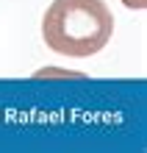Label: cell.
<instances>
[{
    "label": "cell",
    "mask_w": 147,
    "mask_h": 153,
    "mask_svg": "<svg viewBox=\"0 0 147 153\" xmlns=\"http://www.w3.org/2000/svg\"><path fill=\"white\" fill-rule=\"evenodd\" d=\"M114 33L106 0H53L42 17V39L50 50L72 59L95 56Z\"/></svg>",
    "instance_id": "obj_1"
},
{
    "label": "cell",
    "mask_w": 147,
    "mask_h": 153,
    "mask_svg": "<svg viewBox=\"0 0 147 153\" xmlns=\"http://www.w3.org/2000/svg\"><path fill=\"white\" fill-rule=\"evenodd\" d=\"M122 3H125L128 8H136V11H142V8L147 6V0H122Z\"/></svg>",
    "instance_id": "obj_2"
}]
</instances>
